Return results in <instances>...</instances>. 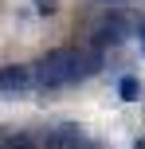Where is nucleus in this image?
Returning <instances> with one entry per match:
<instances>
[{"instance_id": "1a4fd4ad", "label": "nucleus", "mask_w": 145, "mask_h": 149, "mask_svg": "<svg viewBox=\"0 0 145 149\" xmlns=\"http://www.w3.org/2000/svg\"><path fill=\"white\" fill-rule=\"evenodd\" d=\"M102 4H114V8H122V4H130V0H102Z\"/></svg>"}, {"instance_id": "f03ea898", "label": "nucleus", "mask_w": 145, "mask_h": 149, "mask_svg": "<svg viewBox=\"0 0 145 149\" xmlns=\"http://www.w3.org/2000/svg\"><path fill=\"white\" fill-rule=\"evenodd\" d=\"M133 24H137V16H130L126 8H110V12L94 24V36H90V39H94L98 51H106V47H122L126 39L133 36Z\"/></svg>"}, {"instance_id": "0eeeda50", "label": "nucleus", "mask_w": 145, "mask_h": 149, "mask_svg": "<svg viewBox=\"0 0 145 149\" xmlns=\"http://www.w3.org/2000/svg\"><path fill=\"white\" fill-rule=\"evenodd\" d=\"M35 12L39 16H51L55 12V0H35Z\"/></svg>"}, {"instance_id": "f257e3e1", "label": "nucleus", "mask_w": 145, "mask_h": 149, "mask_svg": "<svg viewBox=\"0 0 145 149\" xmlns=\"http://www.w3.org/2000/svg\"><path fill=\"white\" fill-rule=\"evenodd\" d=\"M102 59H106V51H98V47H55L31 63V86L63 90L75 82H86L102 71Z\"/></svg>"}, {"instance_id": "39448f33", "label": "nucleus", "mask_w": 145, "mask_h": 149, "mask_svg": "<svg viewBox=\"0 0 145 149\" xmlns=\"http://www.w3.org/2000/svg\"><path fill=\"white\" fill-rule=\"evenodd\" d=\"M118 98H122V102H141V82L133 79V74H122V79H118Z\"/></svg>"}, {"instance_id": "423d86ee", "label": "nucleus", "mask_w": 145, "mask_h": 149, "mask_svg": "<svg viewBox=\"0 0 145 149\" xmlns=\"http://www.w3.org/2000/svg\"><path fill=\"white\" fill-rule=\"evenodd\" d=\"M8 149H35V145H31V137H28V134H16L12 141H8Z\"/></svg>"}, {"instance_id": "20e7f679", "label": "nucleus", "mask_w": 145, "mask_h": 149, "mask_svg": "<svg viewBox=\"0 0 145 149\" xmlns=\"http://www.w3.org/2000/svg\"><path fill=\"white\" fill-rule=\"evenodd\" d=\"M28 86H31V67H24V63L0 67V98H20Z\"/></svg>"}, {"instance_id": "7ed1b4c3", "label": "nucleus", "mask_w": 145, "mask_h": 149, "mask_svg": "<svg viewBox=\"0 0 145 149\" xmlns=\"http://www.w3.org/2000/svg\"><path fill=\"white\" fill-rule=\"evenodd\" d=\"M39 149H102V145L94 141L78 122H59V126H51L43 134V145Z\"/></svg>"}, {"instance_id": "9d476101", "label": "nucleus", "mask_w": 145, "mask_h": 149, "mask_svg": "<svg viewBox=\"0 0 145 149\" xmlns=\"http://www.w3.org/2000/svg\"><path fill=\"white\" fill-rule=\"evenodd\" d=\"M133 149H145V137H137V141H133Z\"/></svg>"}, {"instance_id": "6e6552de", "label": "nucleus", "mask_w": 145, "mask_h": 149, "mask_svg": "<svg viewBox=\"0 0 145 149\" xmlns=\"http://www.w3.org/2000/svg\"><path fill=\"white\" fill-rule=\"evenodd\" d=\"M133 36H137V39H141V55H145V16H141V20H137V24H133Z\"/></svg>"}]
</instances>
